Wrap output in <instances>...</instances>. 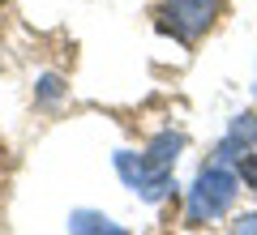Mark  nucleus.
Segmentation results:
<instances>
[{
    "instance_id": "2",
    "label": "nucleus",
    "mask_w": 257,
    "mask_h": 235,
    "mask_svg": "<svg viewBox=\"0 0 257 235\" xmlns=\"http://www.w3.org/2000/svg\"><path fill=\"white\" fill-rule=\"evenodd\" d=\"M219 13H223V0H163L155 18L163 35H172L176 43L189 47L219 22Z\"/></svg>"
},
{
    "instance_id": "1",
    "label": "nucleus",
    "mask_w": 257,
    "mask_h": 235,
    "mask_svg": "<svg viewBox=\"0 0 257 235\" xmlns=\"http://www.w3.org/2000/svg\"><path fill=\"white\" fill-rule=\"evenodd\" d=\"M240 197V171L227 163H210L206 158L202 167H197V175H193V184L184 188V226H210L219 222V218L231 214V205H236Z\"/></svg>"
},
{
    "instance_id": "7",
    "label": "nucleus",
    "mask_w": 257,
    "mask_h": 235,
    "mask_svg": "<svg viewBox=\"0 0 257 235\" xmlns=\"http://www.w3.org/2000/svg\"><path fill=\"white\" fill-rule=\"evenodd\" d=\"M223 137H231L240 150H257V111H240V116H231V124H227Z\"/></svg>"
},
{
    "instance_id": "8",
    "label": "nucleus",
    "mask_w": 257,
    "mask_h": 235,
    "mask_svg": "<svg viewBox=\"0 0 257 235\" xmlns=\"http://www.w3.org/2000/svg\"><path fill=\"white\" fill-rule=\"evenodd\" d=\"M176 192V175L172 171H150V180L138 188V197L146 201V205H159V201H167Z\"/></svg>"
},
{
    "instance_id": "9",
    "label": "nucleus",
    "mask_w": 257,
    "mask_h": 235,
    "mask_svg": "<svg viewBox=\"0 0 257 235\" xmlns=\"http://www.w3.org/2000/svg\"><path fill=\"white\" fill-rule=\"evenodd\" d=\"M236 171H240V188L257 197V150H248L244 158H240V163H236Z\"/></svg>"
},
{
    "instance_id": "5",
    "label": "nucleus",
    "mask_w": 257,
    "mask_h": 235,
    "mask_svg": "<svg viewBox=\"0 0 257 235\" xmlns=\"http://www.w3.org/2000/svg\"><path fill=\"white\" fill-rule=\"evenodd\" d=\"M111 167H116V175L124 180L128 192H138L142 184L150 180V167H146V158H142V150H116L111 154Z\"/></svg>"
},
{
    "instance_id": "6",
    "label": "nucleus",
    "mask_w": 257,
    "mask_h": 235,
    "mask_svg": "<svg viewBox=\"0 0 257 235\" xmlns=\"http://www.w3.org/2000/svg\"><path fill=\"white\" fill-rule=\"evenodd\" d=\"M64 99H69V82H64L60 73H39V82H35V103L39 107H56Z\"/></svg>"
},
{
    "instance_id": "4",
    "label": "nucleus",
    "mask_w": 257,
    "mask_h": 235,
    "mask_svg": "<svg viewBox=\"0 0 257 235\" xmlns=\"http://www.w3.org/2000/svg\"><path fill=\"white\" fill-rule=\"evenodd\" d=\"M69 235H133L128 226H120V222H111L107 214H99V209H73L69 214Z\"/></svg>"
},
{
    "instance_id": "10",
    "label": "nucleus",
    "mask_w": 257,
    "mask_h": 235,
    "mask_svg": "<svg viewBox=\"0 0 257 235\" xmlns=\"http://www.w3.org/2000/svg\"><path fill=\"white\" fill-rule=\"evenodd\" d=\"M227 235H257V209L236 214V218H231V231H227Z\"/></svg>"
},
{
    "instance_id": "3",
    "label": "nucleus",
    "mask_w": 257,
    "mask_h": 235,
    "mask_svg": "<svg viewBox=\"0 0 257 235\" xmlns=\"http://www.w3.org/2000/svg\"><path fill=\"white\" fill-rule=\"evenodd\" d=\"M184 150V133H176V128H163V133H155L146 141V150H142V158H146L150 171H172L176 158H180Z\"/></svg>"
}]
</instances>
